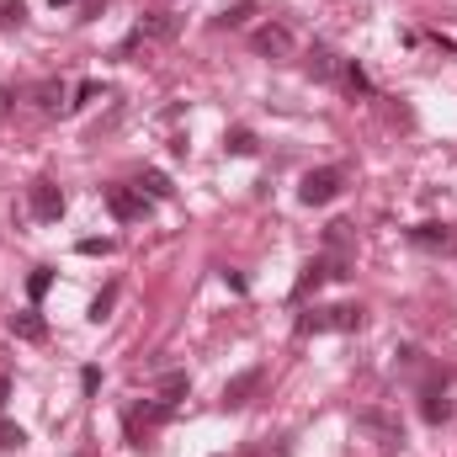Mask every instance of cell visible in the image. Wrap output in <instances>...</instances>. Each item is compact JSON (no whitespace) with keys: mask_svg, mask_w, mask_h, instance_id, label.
I'll return each mask as SVG.
<instances>
[{"mask_svg":"<svg viewBox=\"0 0 457 457\" xmlns=\"http://www.w3.org/2000/svg\"><path fill=\"white\" fill-rule=\"evenodd\" d=\"M367 309L361 303H314L298 314V336H330V330H361Z\"/></svg>","mask_w":457,"mask_h":457,"instance_id":"1","label":"cell"},{"mask_svg":"<svg viewBox=\"0 0 457 457\" xmlns=\"http://www.w3.org/2000/svg\"><path fill=\"white\" fill-rule=\"evenodd\" d=\"M345 187V170L341 165H320V170H309L303 181H298V203L303 208H325V203H336Z\"/></svg>","mask_w":457,"mask_h":457,"instance_id":"2","label":"cell"},{"mask_svg":"<svg viewBox=\"0 0 457 457\" xmlns=\"http://www.w3.org/2000/svg\"><path fill=\"white\" fill-rule=\"evenodd\" d=\"M165 420H170V404L144 399V404H133V410H128V420H122V426H128V442H133V447H144V436H149L154 426H165Z\"/></svg>","mask_w":457,"mask_h":457,"instance_id":"3","label":"cell"},{"mask_svg":"<svg viewBox=\"0 0 457 457\" xmlns=\"http://www.w3.org/2000/svg\"><path fill=\"white\" fill-rule=\"evenodd\" d=\"M27 208H32V219H37V224H59V219H64V192H59L54 181H32Z\"/></svg>","mask_w":457,"mask_h":457,"instance_id":"4","label":"cell"},{"mask_svg":"<svg viewBox=\"0 0 457 457\" xmlns=\"http://www.w3.org/2000/svg\"><path fill=\"white\" fill-rule=\"evenodd\" d=\"M107 208H112L117 224H133V219L149 213V197H144L138 187H107Z\"/></svg>","mask_w":457,"mask_h":457,"instance_id":"5","label":"cell"},{"mask_svg":"<svg viewBox=\"0 0 457 457\" xmlns=\"http://www.w3.org/2000/svg\"><path fill=\"white\" fill-rule=\"evenodd\" d=\"M250 48H255L261 59H287V54H293V32H287V27H255V32H250Z\"/></svg>","mask_w":457,"mask_h":457,"instance_id":"6","label":"cell"},{"mask_svg":"<svg viewBox=\"0 0 457 457\" xmlns=\"http://www.w3.org/2000/svg\"><path fill=\"white\" fill-rule=\"evenodd\" d=\"M356 426H361V431H372V436H378V447H388V453H394V447H404V426H399V420H388V415H378V410H361V415H356Z\"/></svg>","mask_w":457,"mask_h":457,"instance_id":"7","label":"cell"},{"mask_svg":"<svg viewBox=\"0 0 457 457\" xmlns=\"http://www.w3.org/2000/svg\"><path fill=\"white\" fill-rule=\"evenodd\" d=\"M420 420H426V426H442V420H453L447 383H426V388H420Z\"/></svg>","mask_w":457,"mask_h":457,"instance_id":"8","label":"cell"},{"mask_svg":"<svg viewBox=\"0 0 457 457\" xmlns=\"http://www.w3.org/2000/svg\"><path fill=\"white\" fill-rule=\"evenodd\" d=\"M255 388H261V367H245V372H234V378L224 383V410H245Z\"/></svg>","mask_w":457,"mask_h":457,"instance_id":"9","label":"cell"},{"mask_svg":"<svg viewBox=\"0 0 457 457\" xmlns=\"http://www.w3.org/2000/svg\"><path fill=\"white\" fill-rule=\"evenodd\" d=\"M404 234H410L415 250H457V234L447 224H415V228H404Z\"/></svg>","mask_w":457,"mask_h":457,"instance_id":"10","label":"cell"},{"mask_svg":"<svg viewBox=\"0 0 457 457\" xmlns=\"http://www.w3.org/2000/svg\"><path fill=\"white\" fill-rule=\"evenodd\" d=\"M5 325H11V336H16V341H48V325H43V314H37V309H21V314H11V320H5Z\"/></svg>","mask_w":457,"mask_h":457,"instance_id":"11","label":"cell"},{"mask_svg":"<svg viewBox=\"0 0 457 457\" xmlns=\"http://www.w3.org/2000/svg\"><path fill=\"white\" fill-rule=\"evenodd\" d=\"M187 388H192V378H187V372H165V378H160V383H154V399H160V404H170V410H176V404H181V399H187Z\"/></svg>","mask_w":457,"mask_h":457,"instance_id":"12","label":"cell"},{"mask_svg":"<svg viewBox=\"0 0 457 457\" xmlns=\"http://www.w3.org/2000/svg\"><path fill=\"white\" fill-rule=\"evenodd\" d=\"M133 37H138V43H144V37H176V21H170L165 11H149V16L133 27Z\"/></svg>","mask_w":457,"mask_h":457,"instance_id":"13","label":"cell"},{"mask_svg":"<svg viewBox=\"0 0 457 457\" xmlns=\"http://www.w3.org/2000/svg\"><path fill=\"white\" fill-rule=\"evenodd\" d=\"M303 70H309L314 80H336V70H341V59H336L330 48H309V59H303Z\"/></svg>","mask_w":457,"mask_h":457,"instance_id":"14","label":"cell"},{"mask_svg":"<svg viewBox=\"0 0 457 457\" xmlns=\"http://www.w3.org/2000/svg\"><path fill=\"white\" fill-rule=\"evenodd\" d=\"M138 192H144L149 203H165L176 187H170V176H165V170H144V176H138Z\"/></svg>","mask_w":457,"mask_h":457,"instance_id":"15","label":"cell"},{"mask_svg":"<svg viewBox=\"0 0 457 457\" xmlns=\"http://www.w3.org/2000/svg\"><path fill=\"white\" fill-rule=\"evenodd\" d=\"M341 80H345V91H351V96H372V75H367L356 59H345V64H341Z\"/></svg>","mask_w":457,"mask_h":457,"instance_id":"16","label":"cell"},{"mask_svg":"<svg viewBox=\"0 0 457 457\" xmlns=\"http://www.w3.org/2000/svg\"><path fill=\"white\" fill-rule=\"evenodd\" d=\"M32 96H37V107H43V112H59V107H64V96H70V91H64V80H43V86H37V91H32Z\"/></svg>","mask_w":457,"mask_h":457,"instance_id":"17","label":"cell"},{"mask_svg":"<svg viewBox=\"0 0 457 457\" xmlns=\"http://www.w3.org/2000/svg\"><path fill=\"white\" fill-rule=\"evenodd\" d=\"M224 149H228V154H239V160H250L261 144H255V133H250V128H234V133L224 138Z\"/></svg>","mask_w":457,"mask_h":457,"instance_id":"18","label":"cell"},{"mask_svg":"<svg viewBox=\"0 0 457 457\" xmlns=\"http://www.w3.org/2000/svg\"><path fill=\"white\" fill-rule=\"evenodd\" d=\"M112 303H117V282H107V287L91 298V314H86V320H91V325H102V320L112 314Z\"/></svg>","mask_w":457,"mask_h":457,"instance_id":"19","label":"cell"},{"mask_svg":"<svg viewBox=\"0 0 457 457\" xmlns=\"http://www.w3.org/2000/svg\"><path fill=\"white\" fill-rule=\"evenodd\" d=\"M250 16H255V5H250V0H239V5H228V11L213 16V27H245Z\"/></svg>","mask_w":457,"mask_h":457,"instance_id":"20","label":"cell"},{"mask_svg":"<svg viewBox=\"0 0 457 457\" xmlns=\"http://www.w3.org/2000/svg\"><path fill=\"white\" fill-rule=\"evenodd\" d=\"M48 287H54V271H48V266H37V271H32V277H27V298H32V303H37V298H43V293H48Z\"/></svg>","mask_w":457,"mask_h":457,"instance_id":"21","label":"cell"},{"mask_svg":"<svg viewBox=\"0 0 457 457\" xmlns=\"http://www.w3.org/2000/svg\"><path fill=\"white\" fill-rule=\"evenodd\" d=\"M21 16H27L21 0H0V27H21Z\"/></svg>","mask_w":457,"mask_h":457,"instance_id":"22","label":"cell"},{"mask_svg":"<svg viewBox=\"0 0 457 457\" xmlns=\"http://www.w3.org/2000/svg\"><path fill=\"white\" fill-rule=\"evenodd\" d=\"M325 245H330L336 255H345V245H351V224H330V234H325Z\"/></svg>","mask_w":457,"mask_h":457,"instance_id":"23","label":"cell"},{"mask_svg":"<svg viewBox=\"0 0 457 457\" xmlns=\"http://www.w3.org/2000/svg\"><path fill=\"white\" fill-rule=\"evenodd\" d=\"M96 96H102V80H80V86H75V102H70V107H86V102H96Z\"/></svg>","mask_w":457,"mask_h":457,"instance_id":"24","label":"cell"},{"mask_svg":"<svg viewBox=\"0 0 457 457\" xmlns=\"http://www.w3.org/2000/svg\"><path fill=\"white\" fill-rule=\"evenodd\" d=\"M21 442H27L21 426H0V453H11V447H21Z\"/></svg>","mask_w":457,"mask_h":457,"instance_id":"25","label":"cell"},{"mask_svg":"<svg viewBox=\"0 0 457 457\" xmlns=\"http://www.w3.org/2000/svg\"><path fill=\"white\" fill-rule=\"evenodd\" d=\"M80 255H112V239L102 234V239H80Z\"/></svg>","mask_w":457,"mask_h":457,"instance_id":"26","label":"cell"},{"mask_svg":"<svg viewBox=\"0 0 457 457\" xmlns=\"http://www.w3.org/2000/svg\"><path fill=\"white\" fill-rule=\"evenodd\" d=\"M80 388L96 394V388H102V367H86V372H80Z\"/></svg>","mask_w":457,"mask_h":457,"instance_id":"27","label":"cell"},{"mask_svg":"<svg viewBox=\"0 0 457 457\" xmlns=\"http://www.w3.org/2000/svg\"><path fill=\"white\" fill-rule=\"evenodd\" d=\"M102 5H107V0H80V21H96V16H102Z\"/></svg>","mask_w":457,"mask_h":457,"instance_id":"28","label":"cell"},{"mask_svg":"<svg viewBox=\"0 0 457 457\" xmlns=\"http://www.w3.org/2000/svg\"><path fill=\"white\" fill-rule=\"evenodd\" d=\"M224 287H228V293H245L250 282H245V271H224Z\"/></svg>","mask_w":457,"mask_h":457,"instance_id":"29","label":"cell"},{"mask_svg":"<svg viewBox=\"0 0 457 457\" xmlns=\"http://www.w3.org/2000/svg\"><path fill=\"white\" fill-rule=\"evenodd\" d=\"M11 102H16V96H11V91H5V86H0V117L11 112Z\"/></svg>","mask_w":457,"mask_h":457,"instance_id":"30","label":"cell"},{"mask_svg":"<svg viewBox=\"0 0 457 457\" xmlns=\"http://www.w3.org/2000/svg\"><path fill=\"white\" fill-rule=\"evenodd\" d=\"M5 399H11V378H0V410H5Z\"/></svg>","mask_w":457,"mask_h":457,"instance_id":"31","label":"cell"},{"mask_svg":"<svg viewBox=\"0 0 457 457\" xmlns=\"http://www.w3.org/2000/svg\"><path fill=\"white\" fill-rule=\"evenodd\" d=\"M48 5H54V11H59V5H70V0H48Z\"/></svg>","mask_w":457,"mask_h":457,"instance_id":"32","label":"cell"},{"mask_svg":"<svg viewBox=\"0 0 457 457\" xmlns=\"http://www.w3.org/2000/svg\"><path fill=\"white\" fill-rule=\"evenodd\" d=\"M80 457H91V453H80Z\"/></svg>","mask_w":457,"mask_h":457,"instance_id":"33","label":"cell"}]
</instances>
